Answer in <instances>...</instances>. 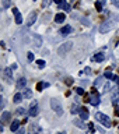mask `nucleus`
<instances>
[{
    "mask_svg": "<svg viewBox=\"0 0 119 134\" xmlns=\"http://www.w3.org/2000/svg\"><path fill=\"white\" fill-rule=\"evenodd\" d=\"M95 119L98 120L101 124H104L107 129H109V127L112 126V121H111V119H109V117H108L107 115H104V113L97 112V113H95Z\"/></svg>",
    "mask_w": 119,
    "mask_h": 134,
    "instance_id": "f257e3e1",
    "label": "nucleus"
},
{
    "mask_svg": "<svg viewBox=\"0 0 119 134\" xmlns=\"http://www.w3.org/2000/svg\"><path fill=\"white\" fill-rule=\"evenodd\" d=\"M76 92H77L79 95H84V90H83V88H80V87L76 88Z\"/></svg>",
    "mask_w": 119,
    "mask_h": 134,
    "instance_id": "c85d7f7f",
    "label": "nucleus"
},
{
    "mask_svg": "<svg viewBox=\"0 0 119 134\" xmlns=\"http://www.w3.org/2000/svg\"><path fill=\"white\" fill-rule=\"evenodd\" d=\"M17 113H18V115H24V113H25V109H24V108H18V109H17Z\"/></svg>",
    "mask_w": 119,
    "mask_h": 134,
    "instance_id": "c756f323",
    "label": "nucleus"
},
{
    "mask_svg": "<svg viewBox=\"0 0 119 134\" xmlns=\"http://www.w3.org/2000/svg\"><path fill=\"white\" fill-rule=\"evenodd\" d=\"M113 25H115V23H113L112 20H108V21H105V23H102V25L100 27V31L101 32H108L109 29L113 28Z\"/></svg>",
    "mask_w": 119,
    "mask_h": 134,
    "instance_id": "7ed1b4c3",
    "label": "nucleus"
},
{
    "mask_svg": "<svg viewBox=\"0 0 119 134\" xmlns=\"http://www.w3.org/2000/svg\"><path fill=\"white\" fill-rule=\"evenodd\" d=\"M90 103L94 105V106H97V105L100 103V95L97 94V92H94V94L90 96Z\"/></svg>",
    "mask_w": 119,
    "mask_h": 134,
    "instance_id": "1a4fd4ad",
    "label": "nucleus"
},
{
    "mask_svg": "<svg viewBox=\"0 0 119 134\" xmlns=\"http://www.w3.org/2000/svg\"><path fill=\"white\" fill-rule=\"evenodd\" d=\"M23 96H24V98H31V96H32V91H31V90H27V88H25Z\"/></svg>",
    "mask_w": 119,
    "mask_h": 134,
    "instance_id": "4be33fe9",
    "label": "nucleus"
},
{
    "mask_svg": "<svg viewBox=\"0 0 119 134\" xmlns=\"http://www.w3.org/2000/svg\"><path fill=\"white\" fill-rule=\"evenodd\" d=\"M13 69L10 67H7V69H4V80H6L7 82H11L13 81Z\"/></svg>",
    "mask_w": 119,
    "mask_h": 134,
    "instance_id": "423d86ee",
    "label": "nucleus"
},
{
    "mask_svg": "<svg viewBox=\"0 0 119 134\" xmlns=\"http://www.w3.org/2000/svg\"><path fill=\"white\" fill-rule=\"evenodd\" d=\"M104 77H105V78H108V80H116V77L111 73V71H105Z\"/></svg>",
    "mask_w": 119,
    "mask_h": 134,
    "instance_id": "6ab92c4d",
    "label": "nucleus"
},
{
    "mask_svg": "<svg viewBox=\"0 0 119 134\" xmlns=\"http://www.w3.org/2000/svg\"><path fill=\"white\" fill-rule=\"evenodd\" d=\"M112 3H113V4H115V6H116V7H119V0H112Z\"/></svg>",
    "mask_w": 119,
    "mask_h": 134,
    "instance_id": "473e14b6",
    "label": "nucleus"
},
{
    "mask_svg": "<svg viewBox=\"0 0 119 134\" xmlns=\"http://www.w3.org/2000/svg\"><path fill=\"white\" fill-rule=\"evenodd\" d=\"M102 6H104V4L101 3V2H97V3H95V8H97L98 11H101V10H102Z\"/></svg>",
    "mask_w": 119,
    "mask_h": 134,
    "instance_id": "393cba45",
    "label": "nucleus"
},
{
    "mask_svg": "<svg viewBox=\"0 0 119 134\" xmlns=\"http://www.w3.org/2000/svg\"><path fill=\"white\" fill-rule=\"evenodd\" d=\"M34 41H35V46H41V45H42V39H41V36L34 35Z\"/></svg>",
    "mask_w": 119,
    "mask_h": 134,
    "instance_id": "412c9836",
    "label": "nucleus"
},
{
    "mask_svg": "<svg viewBox=\"0 0 119 134\" xmlns=\"http://www.w3.org/2000/svg\"><path fill=\"white\" fill-rule=\"evenodd\" d=\"M10 0H2V8L3 10H6V8H8L10 7Z\"/></svg>",
    "mask_w": 119,
    "mask_h": 134,
    "instance_id": "aec40b11",
    "label": "nucleus"
},
{
    "mask_svg": "<svg viewBox=\"0 0 119 134\" xmlns=\"http://www.w3.org/2000/svg\"><path fill=\"white\" fill-rule=\"evenodd\" d=\"M24 96H23V94H20V92H17V94L14 95V98H13V102H15V103H18V102H21V99H23Z\"/></svg>",
    "mask_w": 119,
    "mask_h": 134,
    "instance_id": "f3484780",
    "label": "nucleus"
},
{
    "mask_svg": "<svg viewBox=\"0 0 119 134\" xmlns=\"http://www.w3.org/2000/svg\"><path fill=\"white\" fill-rule=\"evenodd\" d=\"M13 14L15 18V24H23V17H21V13L17 7H13Z\"/></svg>",
    "mask_w": 119,
    "mask_h": 134,
    "instance_id": "39448f33",
    "label": "nucleus"
},
{
    "mask_svg": "<svg viewBox=\"0 0 119 134\" xmlns=\"http://www.w3.org/2000/svg\"><path fill=\"white\" fill-rule=\"evenodd\" d=\"M104 59H105V54H104L102 52H100V53H95L94 56H92V60H94V62H97V63L102 62Z\"/></svg>",
    "mask_w": 119,
    "mask_h": 134,
    "instance_id": "9b49d317",
    "label": "nucleus"
},
{
    "mask_svg": "<svg viewBox=\"0 0 119 134\" xmlns=\"http://www.w3.org/2000/svg\"><path fill=\"white\" fill-rule=\"evenodd\" d=\"M98 2H101V3H102V4H104V3H105V0H98Z\"/></svg>",
    "mask_w": 119,
    "mask_h": 134,
    "instance_id": "4c0bfd02",
    "label": "nucleus"
},
{
    "mask_svg": "<svg viewBox=\"0 0 119 134\" xmlns=\"http://www.w3.org/2000/svg\"><path fill=\"white\" fill-rule=\"evenodd\" d=\"M115 113H116V116H119V106H115Z\"/></svg>",
    "mask_w": 119,
    "mask_h": 134,
    "instance_id": "72a5a7b5",
    "label": "nucleus"
},
{
    "mask_svg": "<svg viewBox=\"0 0 119 134\" xmlns=\"http://www.w3.org/2000/svg\"><path fill=\"white\" fill-rule=\"evenodd\" d=\"M70 32H71V27H70V25H66V27H63L60 31H59V34H60V35H63V36L69 35Z\"/></svg>",
    "mask_w": 119,
    "mask_h": 134,
    "instance_id": "f8f14e48",
    "label": "nucleus"
},
{
    "mask_svg": "<svg viewBox=\"0 0 119 134\" xmlns=\"http://www.w3.org/2000/svg\"><path fill=\"white\" fill-rule=\"evenodd\" d=\"M79 113H80V117H81L83 120H87L88 117H90V113H88V110H87L86 108H80V112Z\"/></svg>",
    "mask_w": 119,
    "mask_h": 134,
    "instance_id": "9d476101",
    "label": "nucleus"
},
{
    "mask_svg": "<svg viewBox=\"0 0 119 134\" xmlns=\"http://www.w3.org/2000/svg\"><path fill=\"white\" fill-rule=\"evenodd\" d=\"M18 129H20V121H18V120H14V121L10 124V130H11V131H17Z\"/></svg>",
    "mask_w": 119,
    "mask_h": 134,
    "instance_id": "dca6fc26",
    "label": "nucleus"
},
{
    "mask_svg": "<svg viewBox=\"0 0 119 134\" xmlns=\"http://www.w3.org/2000/svg\"><path fill=\"white\" fill-rule=\"evenodd\" d=\"M71 45H73L71 42H66V43H62L60 46H59V49H58V54H59V56H65V54L71 49Z\"/></svg>",
    "mask_w": 119,
    "mask_h": 134,
    "instance_id": "f03ea898",
    "label": "nucleus"
},
{
    "mask_svg": "<svg viewBox=\"0 0 119 134\" xmlns=\"http://www.w3.org/2000/svg\"><path fill=\"white\" fill-rule=\"evenodd\" d=\"M116 82H118V87H119V77H116Z\"/></svg>",
    "mask_w": 119,
    "mask_h": 134,
    "instance_id": "e433bc0d",
    "label": "nucleus"
},
{
    "mask_svg": "<svg viewBox=\"0 0 119 134\" xmlns=\"http://www.w3.org/2000/svg\"><path fill=\"white\" fill-rule=\"evenodd\" d=\"M28 115L29 116H37L38 115V103L37 102H32L31 103V106H29V112H28Z\"/></svg>",
    "mask_w": 119,
    "mask_h": 134,
    "instance_id": "6e6552de",
    "label": "nucleus"
},
{
    "mask_svg": "<svg viewBox=\"0 0 119 134\" xmlns=\"http://www.w3.org/2000/svg\"><path fill=\"white\" fill-rule=\"evenodd\" d=\"M48 87H49L48 82H38V84H37V90H38V91H42L44 88H48Z\"/></svg>",
    "mask_w": 119,
    "mask_h": 134,
    "instance_id": "a211bd4d",
    "label": "nucleus"
},
{
    "mask_svg": "<svg viewBox=\"0 0 119 134\" xmlns=\"http://www.w3.org/2000/svg\"><path fill=\"white\" fill-rule=\"evenodd\" d=\"M37 17H38V14H37V11H32L31 14L28 15V18H27V25L28 27H31V25L37 21Z\"/></svg>",
    "mask_w": 119,
    "mask_h": 134,
    "instance_id": "0eeeda50",
    "label": "nucleus"
},
{
    "mask_svg": "<svg viewBox=\"0 0 119 134\" xmlns=\"http://www.w3.org/2000/svg\"><path fill=\"white\" fill-rule=\"evenodd\" d=\"M37 64L42 69V67H45V60H37Z\"/></svg>",
    "mask_w": 119,
    "mask_h": 134,
    "instance_id": "cd10ccee",
    "label": "nucleus"
},
{
    "mask_svg": "<svg viewBox=\"0 0 119 134\" xmlns=\"http://www.w3.org/2000/svg\"><path fill=\"white\" fill-rule=\"evenodd\" d=\"M25 85H27V80H25L24 77L18 78V81H17V88H18V90H21V88H24Z\"/></svg>",
    "mask_w": 119,
    "mask_h": 134,
    "instance_id": "2eb2a0df",
    "label": "nucleus"
},
{
    "mask_svg": "<svg viewBox=\"0 0 119 134\" xmlns=\"http://www.w3.org/2000/svg\"><path fill=\"white\" fill-rule=\"evenodd\" d=\"M27 56H28V60H29V62H32V60H34V54H32L31 52H28Z\"/></svg>",
    "mask_w": 119,
    "mask_h": 134,
    "instance_id": "2f4dec72",
    "label": "nucleus"
},
{
    "mask_svg": "<svg viewBox=\"0 0 119 134\" xmlns=\"http://www.w3.org/2000/svg\"><path fill=\"white\" fill-rule=\"evenodd\" d=\"M65 84H67V85H71V84H73V78L67 77V78L65 80Z\"/></svg>",
    "mask_w": 119,
    "mask_h": 134,
    "instance_id": "bb28decb",
    "label": "nucleus"
},
{
    "mask_svg": "<svg viewBox=\"0 0 119 134\" xmlns=\"http://www.w3.org/2000/svg\"><path fill=\"white\" fill-rule=\"evenodd\" d=\"M50 106H52L53 110H56V112H58V115H59V116H62V115H63V109H62L60 103H59L56 99H52V100H50Z\"/></svg>",
    "mask_w": 119,
    "mask_h": 134,
    "instance_id": "20e7f679",
    "label": "nucleus"
},
{
    "mask_svg": "<svg viewBox=\"0 0 119 134\" xmlns=\"http://www.w3.org/2000/svg\"><path fill=\"white\" fill-rule=\"evenodd\" d=\"M73 123H74V126H77V127H80V129H84V127H86V126H84V123H83V120H74Z\"/></svg>",
    "mask_w": 119,
    "mask_h": 134,
    "instance_id": "5701e85b",
    "label": "nucleus"
},
{
    "mask_svg": "<svg viewBox=\"0 0 119 134\" xmlns=\"http://www.w3.org/2000/svg\"><path fill=\"white\" fill-rule=\"evenodd\" d=\"M10 117H11V113H10V112H3V115H2V123H3V124L8 123Z\"/></svg>",
    "mask_w": 119,
    "mask_h": 134,
    "instance_id": "ddd939ff",
    "label": "nucleus"
},
{
    "mask_svg": "<svg viewBox=\"0 0 119 134\" xmlns=\"http://www.w3.org/2000/svg\"><path fill=\"white\" fill-rule=\"evenodd\" d=\"M53 2L56 3V4H62V3H63V0H53Z\"/></svg>",
    "mask_w": 119,
    "mask_h": 134,
    "instance_id": "f704fd0d",
    "label": "nucleus"
},
{
    "mask_svg": "<svg viewBox=\"0 0 119 134\" xmlns=\"http://www.w3.org/2000/svg\"><path fill=\"white\" fill-rule=\"evenodd\" d=\"M79 112H80V108H77L76 105H73V106H71V113H79Z\"/></svg>",
    "mask_w": 119,
    "mask_h": 134,
    "instance_id": "a878e982",
    "label": "nucleus"
},
{
    "mask_svg": "<svg viewBox=\"0 0 119 134\" xmlns=\"http://www.w3.org/2000/svg\"><path fill=\"white\" fill-rule=\"evenodd\" d=\"M65 18H66V15L63 14V13H58L56 17H55V23H56V24H60V23H63V21H65Z\"/></svg>",
    "mask_w": 119,
    "mask_h": 134,
    "instance_id": "4468645a",
    "label": "nucleus"
},
{
    "mask_svg": "<svg viewBox=\"0 0 119 134\" xmlns=\"http://www.w3.org/2000/svg\"><path fill=\"white\" fill-rule=\"evenodd\" d=\"M49 3H50V0H44V2H42V6H44V7H48Z\"/></svg>",
    "mask_w": 119,
    "mask_h": 134,
    "instance_id": "7c9ffc66",
    "label": "nucleus"
},
{
    "mask_svg": "<svg viewBox=\"0 0 119 134\" xmlns=\"http://www.w3.org/2000/svg\"><path fill=\"white\" fill-rule=\"evenodd\" d=\"M17 134H25L24 130H17Z\"/></svg>",
    "mask_w": 119,
    "mask_h": 134,
    "instance_id": "c9c22d12",
    "label": "nucleus"
},
{
    "mask_svg": "<svg viewBox=\"0 0 119 134\" xmlns=\"http://www.w3.org/2000/svg\"><path fill=\"white\" fill-rule=\"evenodd\" d=\"M60 7L63 8V10H66V11H69V10H70V4H67L66 2H63V3L60 4Z\"/></svg>",
    "mask_w": 119,
    "mask_h": 134,
    "instance_id": "b1692460",
    "label": "nucleus"
},
{
    "mask_svg": "<svg viewBox=\"0 0 119 134\" xmlns=\"http://www.w3.org/2000/svg\"><path fill=\"white\" fill-rule=\"evenodd\" d=\"M59 134H62V133H59Z\"/></svg>",
    "mask_w": 119,
    "mask_h": 134,
    "instance_id": "58836bf2",
    "label": "nucleus"
}]
</instances>
